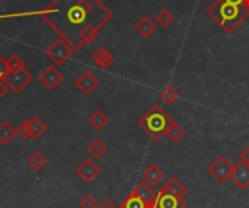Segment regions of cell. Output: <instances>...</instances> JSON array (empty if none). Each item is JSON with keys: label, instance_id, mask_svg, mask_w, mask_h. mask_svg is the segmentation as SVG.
I'll use <instances>...</instances> for the list:
<instances>
[{"label": "cell", "instance_id": "cell-1", "mask_svg": "<svg viewBox=\"0 0 249 208\" xmlns=\"http://www.w3.org/2000/svg\"><path fill=\"white\" fill-rule=\"evenodd\" d=\"M45 20L74 51L83 48L80 31L86 26L102 29L114 16L102 0H51L36 13Z\"/></svg>", "mask_w": 249, "mask_h": 208}, {"label": "cell", "instance_id": "cell-2", "mask_svg": "<svg viewBox=\"0 0 249 208\" xmlns=\"http://www.w3.org/2000/svg\"><path fill=\"white\" fill-rule=\"evenodd\" d=\"M206 13L226 32L233 34L249 17V6L233 4L226 0H213Z\"/></svg>", "mask_w": 249, "mask_h": 208}, {"label": "cell", "instance_id": "cell-3", "mask_svg": "<svg viewBox=\"0 0 249 208\" xmlns=\"http://www.w3.org/2000/svg\"><path fill=\"white\" fill-rule=\"evenodd\" d=\"M171 121L172 117L160 105L155 104L146 114L139 118V125L153 141H159L163 136H166V130Z\"/></svg>", "mask_w": 249, "mask_h": 208}, {"label": "cell", "instance_id": "cell-4", "mask_svg": "<svg viewBox=\"0 0 249 208\" xmlns=\"http://www.w3.org/2000/svg\"><path fill=\"white\" fill-rule=\"evenodd\" d=\"M74 50L70 47L69 42H66L63 38L55 39L50 47H47L45 50V55L51 60V63L55 67H60L63 64H66L69 61V58H71Z\"/></svg>", "mask_w": 249, "mask_h": 208}, {"label": "cell", "instance_id": "cell-5", "mask_svg": "<svg viewBox=\"0 0 249 208\" xmlns=\"http://www.w3.org/2000/svg\"><path fill=\"white\" fill-rule=\"evenodd\" d=\"M232 168L233 165L231 163V160L220 155L219 157H216L210 165H209V175L220 185H225L229 179H231V173H232Z\"/></svg>", "mask_w": 249, "mask_h": 208}, {"label": "cell", "instance_id": "cell-6", "mask_svg": "<svg viewBox=\"0 0 249 208\" xmlns=\"http://www.w3.org/2000/svg\"><path fill=\"white\" fill-rule=\"evenodd\" d=\"M31 82H32V74L26 69L19 70L16 73H7L4 77V83L7 85V87L16 95L20 93Z\"/></svg>", "mask_w": 249, "mask_h": 208}, {"label": "cell", "instance_id": "cell-7", "mask_svg": "<svg viewBox=\"0 0 249 208\" xmlns=\"http://www.w3.org/2000/svg\"><path fill=\"white\" fill-rule=\"evenodd\" d=\"M64 80V76L63 73L53 64V66H48L45 67L41 73H39V82L48 89V90H54L57 89L61 82Z\"/></svg>", "mask_w": 249, "mask_h": 208}, {"label": "cell", "instance_id": "cell-8", "mask_svg": "<svg viewBox=\"0 0 249 208\" xmlns=\"http://www.w3.org/2000/svg\"><path fill=\"white\" fill-rule=\"evenodd\" d=\"M76 173L86 184H92L101 175V168L98 166V163H95L92 157H88L76 168Z\"/></svg>", "mask_w": 249, "mask_h": 208}, {"label": "cell", "instance_id": "cell-9", "mask_svg": "<svg viewBox=\"0 0 249 208\" xmlns=\"http://www.w3.org/2000/svg\"><path fill=\"white\" fill-rule=\"evenodd\" d=\"M239 190L245 191L249 187V165L239 160L238 163L233 165L232 168V173H231V179Z\"/></svg>", "mask_w": 249, "mask_h": 208}, {"label": "cell", "instance_id": "cell-10", "mask_svg": "<svg viewBox=\"0 0 249 208\" xmlns=\"http://www.w3.org/2000/svg\"><path fill=\"white\" fill-rule=\"evenodd\" d=\"M156 208H185L187 207V201L184 197H178L174 195L168 191H163L160 188V191L158 192V198L155 203Z\"/></svg>", "mask_w": 249, "mask_h": 208}, {"label": "cell", "instance_id": "cell-11", "mask_svg": "<svg viewBox=\"0 0 249 208\" xmlns=\"http://www.w3.org/2000/svg\"><path fill=\"white\" fill-rule=\"evenodd\" d=\"M74 86L83 93V95H90L98 86H99V80H98V77L92 73V71H89V70H85L76 80H74Z\"/></svg>", "mask_w": 249, "mask_h": 208}, {"label": "cell", "instance_id": "cell-12", "mask_svg": "<svg viewBox=\"0 0 249 208\" xmlns=\"http://www.w3.org/2000/svg\"><path fill=\"white\" fill-rule=\"evenodd\" d=\"M142 178H143V181H146L150 185H159L165 179V172L156 163H152L143 171Z\"/></svg>", "mask_w": 249, "mask_h": 208}, {"label": "cell", "instance_id": "cell-13", "mask_svg": "<svg viewBox=\"0 0 249 208\" xmlns=\"http://www.w3.org/2000/svg\"><path fill=\"white\" fill-rule=\"evenodd\" d=\"M144 203H147V204H150V206H155V203H156V198H158V194L153 191V188L150 187V184H147L146 181H140L137 185H136V188L133 190Z\"/></svg>", "mask_w": 249, "mask_h": 208}, {"label": "cell", "instance_id": "cell-14", "mask_svg": "<svg viewBox=\"0 0 249 208\" xmlns=\"http://www.w3.org/2000/svg\"><path fill=\"white\" fill-rule=\"evenodd\" d=\"M92 58L96 63V66L104 70H108L114 64V55L104 47H99L98 50H95V52L92 54Z\"/></svg>", "mask_w": 249, "mask_h": 208}, {"label": "cell", "instance_id": "cell-15", "mask_svg": "<svg viewBox=\"0 0 249 208\" xmlns=\"http://www.w3.org/2000/svg\"><path fill=\"white\" fill-rule=\"evenodd\" d=\"M134 29H136V32H137L140 36L149 38L150 35L155 34V31H156V23H155L149 16H143V17H140V19L136 22Z\"/></svg>", "mask_w": 249, "mask_h": 208}, {"label": "cell", "instance_id": "cell-16", "mask_svg": "<svg viewBox=\"0 0 249 208\" xmlns=\"http://www.w3.org/2000/svg\"><path fill=\"white\" fill-rule=\"evenodd\" d=\"M88 122L92 125V128H93V130L101 131V130H104V128L108 125V122H109V117H108L102 109H95V111L89 115Z\"/></svg>", "mask_w": 249, "mask_h": 208}, {"label": "cell", "instance_id": "cell-17", "mask_svg": "<svg viewBox=\"0 0 249 208\" xmlns=\"http://www.w3.org/2000/svg\"><path fill=\"white\" fill-rule=\"evenodd\" d=\"M16 136H18L16 128L9 121L0 122V144L1 146H9L15 140Z\"/></svg>", "mask_w": 249, "mask_h": 208}, {"label": "cell", "instance_id": "cell-18", "mask_svg": "<svg viewBox=\"0 0 249 208\" xmlns=\"http://www.w3.org/2000/svg\"><path fill=\"white\" fill-rule=\"evenodd\" d=\"M162 190H163V191H168V192H171V194H174V195H178V197H185L187 192H188V191H187V187H185L179 179H177L175 176L169 178L168 182L163 184Z\"/></svg>", "mask_w": 249, "mask_h": 208}, {"label": "cell", "instance_id": "cell-19", "mask_svg": "<svg viewBox=\"0 0 249 208\" xmlns=\"http://www.w3.org/2000/svg\"><path fill=\"white\" fill-rule=\"evenodd\" d=\"M166 136L168 139L172 141V143H179L184 137H185V128L182 125H179L175 120L171 121V124L168 125V130H166Z\"/></svg>", "mask_w": 249, "mask_h": 208}, {"label": "cell", "instance_id": "cell-20", "mask_svg": "<svg viewBox=\"0 0 249 208\" xmlns=\"http://www.w3.org/2000/svg\"><path fill=\"white\" fill-rule=\"evenodd\" d=\"M28 121H29V125H31V139L32 140H38L48 128L47 124L39 117H31Z\"/></svg>", "mask_w": 249, "mask_h": 208}, {"label": "cell", "instance_id": "cell-21", "mask_svg": "<svg viewBox=\"0 0 249 208\" xmlns=\"http://www.w3.org/2000/svg\"><path fill=\"white\" fill-rule=\"evenodd\" d=\"M152 206L150 204H147V203H144L134 191H131L130 194H128V197L121 203V206L120 208H150Z\"/></svg>", "mask_w": 249, "mask_h": 208}, {"label": "cell", "instance_id": "cell-22", "mask_svg": "<svg viewBox=\"0 0 249 208\" xmlns=\"http://www.w3.org/2000/svg\"><path fill=\"white\" fill-rule=\"evenodd\" d=\"M160 99L166 105H174L179 99V92L174 86H168L160 92Z\"/></svg>", "mask_w": 249, "mask_h": 208}, {"label": "cell", "instance_id": "cell-23", "mask_svg": "<svg viewBox=\"0 0 249 208\" xmlns=\"http://www.w3.org/2000/svg\"><path fill=\"white\" fill-rule=\"evenodd\" d=\"M28 165L31 169L34 171H41L45 165H47V159L42 156L41 152H34L29 157H28Z\"/></svg>", "mask_w": 249, "mask_h": 208}, {"label": "cell", "instance_id": "cell-24", "mask_svg": "<svg viewBox=\"0 0 249 208\" xmlns=\"http://www.w3.org/2000/svg\"><path fill=\"white\" fill-rule=\"evenodd\" d=\"M162 28H168L169 25H172L175 22V16L174 13L169 10V9H162L158 15H156V19H155Z\"/></svg>", "mask_w": 249, "mask_h": 208}, {"label": "cell", "instance_id": "cell-25", "mask_svg": "<svg viewBox=\"0 0 249 208\" xmlns=\"http://www.w3.org/2000/svg\"><path fill=\"white\" fill-rule=\"evenodd\" d=\"M88 152H89V155L93 157V159H99V157H102L104 155H105V152H107V146L101 141V140H93L89 146H88Z\"/></svg>", "mask_w": 249, "mask_h": 208}, {"label": "cell", "instance_id": "cell-26", "mask_svg": "<svg viewBox=\"0 0 249 208\" xmlns=\"http://www.w3.org/2000/svg\"><path fill=\"white\" fill-rule=\"evenodd\" d=\"M6 63H7L9 73H16V71L25 69V61L18 54H12L9 58H6Z\"/></svg>", "mask_w": 249, "mask_h": 208}, {"label": "cell", "instance_id": "cell-27", "mask_svg": "<svg viewBox=\"0 0 249 208\" xmlns=\"http://www.w3.org/2000/svg\"><path fill=\"white\" fill-rule=\"evenodd\" d=\"M79 207L80 208H98L99 204L96 201V198L90 194H86L80 201H79Z\"/></svg>", "mask_w": 249, "mask_h": 208}, {"label": "cell", "instance_id": "cell-28", "mask_svg": "<svg viewBox=\"0 0 249 208\" xmlns=\"http://www.w3.org/2000/svg\"><path fill=\"white\" fill-rule=\"evenodd\" d=\"M16 133L22 139H31V125H29V121H22L16 127Z\"/></svg>", "mask_w": 249, "mask_h": 208}, {"label": "cell", "instance_id": "cell-29", "mask_svg": "<svg viewBox=\"0 0 249 208\" xmlns=\"http://www.w3.org/2000/svg\"><path fill=\"white\" fill-rule=\"evenodd\" d=\"M36 12H20V13H6V15H0V20L1 19H9V17H25V16H32Z\"/></svg>", "mask_w": 249, "mask_h": 208}, {"label": "cell", "instance_id": "cell-30", "mask_svg": "<svg viewBox=\"0 0 249 208\" xmlns=\"http://www.w3.org/2000/svg\"><path fill=\"white\" fill-rule=\"evenodd\" d=\"M9 73V69H7V63H6V58H3L0 55V80H4L6 74Z\"/></svg>", "mask_w": 249, "mask_h": 208}, {"label": "cell", "instance_id": "cell-31", "mask_svg": "<svg viewBox=\"0 0 249 208\" xmlns=\"http://www.w3.org/2000/svg\"><path fill=\"white\" fill-rule=\"evenodd\" d=\"M241 160L249 165V146H247V147L241 152Z\"/></svg>", "mask_w": 249, "mask_h": 208}, {"label": "cell", "instance_id": "cell-32", "mask_svg": "<svg viewBox=\"0 0 249 208\" xmlns=\"http://www.w3.org/2000/svg\"><path fill=\"white\" fill-rule=\"evenodd\" d=\"M7 90H9V87H7V85L4 83V80H0V99L7 93Z\"/></svg>", "mask_w": 249, "mask_h": 208}, {"label": "cell", "instance_id": "cell-33", "mask_svg": "<svg viewBox=\"0 0 249 208\" xmlns=\"http://www.w3.org/2000/svg\"><path fill=\"white\" fill-rule=\"evenodd\" d=\"M98 208H120V207H117L111 200H105V201H104V203H102V204H101Z\"/></svg>", "mask_w": 249, "mask_h": 208}, {"label": "cell", "instance_id": "cell-34", "mask_svg": "<svg viewBox=\"0 0 249 208\" xmlns=\"http://www.w3.org/2000/svg\"><path fill=\"white\" fill-rule=\"evenodd\" d=\"M226 1H231L233 4H239V6H249V0H226Z\"/></svg>", "mask_w": 249, "mask_h": 208}, {"label": "cell", "instance_id": "cell-35", "mask_svg": "<svg viewBox=\"0 0 249 208\" xmlns=\"http://www.w3.org/2000/svg\"><path fill=\"white\" fill-rule=\"evenodd\" d=\"M150 208H156V207H155V206H152V207H150Z\"/></svg>", "mask_w": 249, "mask_h": 208}]
</instances>
